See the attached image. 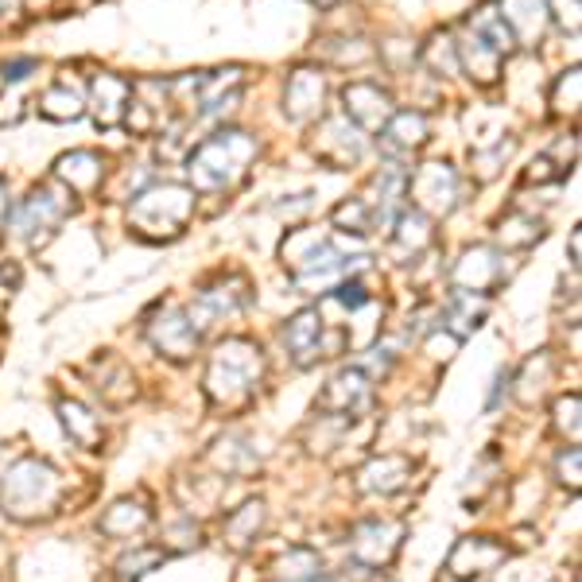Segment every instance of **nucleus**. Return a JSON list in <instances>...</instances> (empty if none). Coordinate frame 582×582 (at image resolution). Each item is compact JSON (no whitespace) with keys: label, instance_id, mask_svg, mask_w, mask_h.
Segmentation results:
<instances>
[{"label":"nucleus","instance_id":"f257e3e1","mask_svg":"<svg viewBox=\"0 0 582 582\" xmlns=\"http://www.w3.org/2000/svg\"><path fill=\"white\" fill-rule=\"evenodd\" d=\"M257 159V141L241 128H221V133L206 136L187 159V179L190 190H229L241 183V175L249 172V164Z\"/></svg>","mask_w":582,"mask_h":582},{"label":"nucleus","instance_id":"f03ea898","mask_svg":"<svg viewBox=\"0 0 582 582\" xmlns=\"http://www.w3.org/2000/svg\"><path fill=\"white\" fill-rule=\"evenodd\" d=\"M0 478H4L0 481V509L17 520L51 517L63 497V478L43 458H17Z\"/></svg>","mask_w":582,"mask_h":582},{"label":"nucleus","instance_id":"7ed1b4c3","mask_svg":"<svg viewBox=\"0 0 582 582\" xmlns=\"http://www.w3.org/2000/svg\"><path fill=\"white\" fill-rule=\"evenodd\" d=\"M260 377H264V354H260L257 342L249 339H226L218 350L210 354V365H206V396L214 404H233L249 401L257 393Z\"/></svg>","mask_w":582,"mask_h":582},{"label":"nucleus","instance_id":"20e7f679","mask_svg":"<svg viewBox=\"0 0 582 582\" xmlns=\"http://www.w3.org/2000/svg\"><path fill=\"white\" fill-rule=\"evenodd\" d=\"M195 218V190L183 183H152L133 195L128 206V226L144 241H172Z\"/></svg>","mask_w":582,"mask_h":582},{"label":"nucleus","instance_id":"39448f33","mask_svg":"<svg viewBox=\"0 0 582 582\" xmlns=\"http://www.w3.org/2000/svg\"><path fill=\"white\" fill-rule=\"evenodd\" d=\"M71 198L74 195L63 187V183H43V187H35L32 195L12 210V233L24 237V241H32V245L48 241V237L59 229V221L74 210Z\"/></svg>","mask_w":582,"mask_h":582},{"label":"nucleus","instance_id":"423d86ee","mask_svg":"<svg viewBox=\"0 0 582 582\" xmlns=\"http://www.w3.org/2000/svg\"><path fill=\"white\" fill-rule=\"evenodd\" d=\"M144 334H148L152 350H156L159 357H172V362H190L198 342H202V334L195 331V323H190V315L183 308L156 311V315L144 323Z\"/></svg>","mask_w":582,"mask_h":582},{"label":"nucleus","instance_id":"0eeeda50","mask_svg":"<svg viewBox=\"0 0 582 582\" xmlns=\"http://www.w3.org/2000/svg\"><path fill=\"white\" fill-rule=\"evenodd\" d=\"M404 195H412L419 214H450L458 206V172L450 164H424L416 175H408Z\"/></svg>","mask_w":582,"mask_h":582},{"label":"nucleus","instance_id":"6e6552de","mask_svg":"<svg viewBox=\"0 0 582 582\" xmlns=\"http://www.w3.org/2000/svg\"><path fill=\"white\" fill-rule=\"evenodd\" d=\"M404 540V524L396 520H365L350 532V559H354L362 571H381L396 559Z\"/></svg>","mask_w":582,"mask_h":582},{"label":"nucleus","instance_id":"1a4fd4ad","mask_svg":"<svg viewBox=\"0 0 582 582\" xmlns=\"http://www.w3.org/2000/svg\"><path fill=\"white\" fill-rule=\"evenodd\" d=\"M342 117L362 133H381L393 117V97L377 86V82H350L342 90Z\"/></svg>","mask_w":582,"mask_h":582},{"label":"nucleus","instance_id":"9d476101","mask_svg":"<svg viewBox=\"0 0 582 582\" xmlns=\"http://www.w3.org/2000/svg\"><path fill=\"white\" fill-rule=\"evenodd\" d=\"M249 303V291H245V280L241 276H229V280H218L214 288L198 291L195 308L187 311L190 323H195V331H210L214 323H221V319H233L237 311Z\"/></svg>","mask_w":582,"mask_h":582},{"label":"nucleus","instance_id":"9b49d317","mask_svg":"<svg viewBox=\"0 0 582 582\" xmlns=\"http://www.w3.org/2000/svg\"><path fill=\"white\" fill-rule=\"evenodd\" d=\"M450 280L458 291H474V295H489L497 283L505 280V257L489 245H474L450 268Z\"/></svg>","mask_w":582,"mask_h":582},{"label":"nucleus","instance_id":"f8f14e48","mask_svg":"<svg viewBox=\"0 0 582 582\" xmlns=\"http://www.w3.org/2000/svg\"><path fill=\"white\" fill-rule=\"evenodd\" d=\"M370 401H373V377L362 365H350V370L331 377V385L319 396V408L334 412V416H357V412L370 408Z\"/></svg>","mask_w":582,"mask_h":582},{"label":"nucleus","instance_id":"ddd939ff","mask_svg":"<svg viewBox=\"0 0 582 582\" xmlns=\"http://www.w3.org/2000/svg\"><path fill=\"white\" fill-rule=\"evenodd\" d=\"M323 331H326V319L319 308H308L300 311V315H291L288 323H283V346H288L291 362L300 365V370H308V365H315L319 357H323Z\"/></svg>","mask_w":582,"mask_h":582},{"label":"nucleus","instance_id":"4468645a","mask_svg":"<svg viewBox=\"0 0 582 582\" xmlns=\"http://www.w3.org/2000/svg\"><path fill=\"white\" fill-rule=\"evenodd\" d=\"M501 563H505V548L493 536H466V540H458L455 551H450L447 571L466 582V579H481V574L497 571Z\"/></svg>","mask_w":582,"mask_h":582},{"label":"nucleus","instance_id":"2eb2a0df","mask_svg":"<svg viewBox=\"0 0 582 582\" xmlns=\"http://www.w3.org/2000/svg\"><path fill=\"white\" fill-rule=\"evenodd\" d=\"M323 102H326V79L319 71H311V66L295 71L288 79V86H283V113H288V121H295V125L315 121L319 113H323Z\"/></svg>","mask_w":582,"mask_h":582},{"label":"nucleus","instance_id":"dca6fc26","mask_svg":"<svg viewBox=\"0 0 582 582\" xmlns=\"http://www.w3.org/2000/svg\"><path fill=\"white\" fill-rule=\"evenodd\" d=\"M315 152L319 159H326L331 167H354L357 159L365 156V133L350 125L346 117H331L319 128Z\"/></svg>","mask_w":582,"mask_h":582},{"label":"nucleus","instance_id":"f3484780","mask_svg":"<svg viewBox=\"0 0 582 582\" xmlns=\"http://www.w3.org/2000/svg\"><path fill=\"white\" fill-rule=\"evenodd\" d=\"M412 470H416V466H412V458H404V455L370 458V463L357 470V489H362V493H373V497H393L412 481Z\"/></svg>","mask_w":582,"mask_h":582},{"label":"nucleus","instance_id":"a211bd4d","mask_svg":"<svg viewBox=\"0 0 582 582\" xmlns=\"http://www.w3.org/2000/svg\"><path fill=\"white\" fill-rule=\"evenodd\" d=\"M128 97H133V82L121 79V74H97L94 86H90V105H94V117L102 128H113L125 121Z\"/></svg>","mask_w":582,"mask_h":582},{"label":"nucleus","instance_id":"6ab92c4d","mask_svg":"<svg viewBox=\"0 0 582 582\" xmlns=\"http://www.w3.org/2000/svg\"><path fill=\"white\" fill-rule=\"evenodd\" d=\"M497 12H501L505 28H509L520 48L540 43L543 24H548V4H543V0H501Z\"/></svg>","mask_w":582,"mask_h":582},{"label":"nucleus","instance_id":"aec40b11","mask_svg":"<svg viewBox=\"0 0 582 582\" xmlns=\"http://www.w3.org/2000/svg\"><path fill=\"white\" fill-rule=\"evenodd\" d=\"M105 179V164L97 152H71V156H63L55 164V183H63L71 195H90V190H97Z\"/></svg>","mask_w":582,"mask_h":582},{"label":"nucleus","instance_id":"412c9836","mask_svg":"<svg viewBox=\"0 0 582 582\" xmlns=\"http://www.w3.org/2000/svg\"><path fill=\"white\" fill-rule=\"evenodd\" d=\"M458 48V71H466L470 74L478 86H493L497 79H501V63H505V55L497 48H489L481 35H466V40H458L455 43Z\"/></svg>","mask_w":582,"mask_h":582},{"label":"nucleus","instance_id":"4be33fe9","mask_svg":"<svg viewBox=\"0 0 582 582\" xmlns=\"http://www.w3.org/2000/svg\"><path fill=\"white\" fill-rule=\"evenodd\" d=\"M427 141V117L419 110H401L388 117V125L381 128V148L388 156H408V152L424 148Z\"/></svg>","mask_w":582,"mask_h":582},{"label":"nucleus","instance_id":"5701e85b","mask_svg":"<svg viewBox=\"0 0 582 582\" xmlns=\"http://www.w3.org/2000/svg\"><path fill=\"white\" fill-rule=\"evenodd\" d=\"M59 412V424H63V432L71 435V443H79L82 450H102V419L94 416V412L86 408L82 401H59L55 404Z\"/></svg>","mask_w":582,"mask_h":582},{"label":"nucleus","instance_id":"b1692460","mask_svg":"<svg viewBox=\"0 0 582 582\" xmlns=\"http://www.w3.org/2000/svg\"><path fill=\"white\" fill-rule=\"evenodd\" d=\"M152 524V512L144 509L141 501L125 497V501H113L102 517V532L113 536V540H136L141 532H148Z\"/></svg>","mask_w":582,"mask_h":582},{"label":"nucleus","instance_id":"393cba45","mask_svg":"<svg viewBox=\"0 0 582 582\" xmlns=\"http://www.w3.org/2000/svg\"><path fill=\"white\" fill-rule=\"evenodd\" d=\"M264 520H268L264 501H245L241 509H233L226 517V528H221V536H226L229 548L241 551V548H249V543L257 540L260 532H264Z\"/></svg>","mask_w":582,"mask_h":582},{"label":"nucleus","instance_id":"a878e982","mask_svg":"<svg viewBox=\"0 0 582 582\" xmlns=\"http://www.w3.org/2000/svg\"><path fill=\"white\" fill-rule=\"evenodd\" d=\"M486 311H489V303H486V295H474V291H450V303H447V331L450 334H458V339H466L470 331H478L481 326V319H486Z\"/></svg>","mask_w":582,"mask_h":582},{"label":"nucleus","instance_id":"bb28decb","mask_svg":"<svg viewBox=\"0 0 582 582\" xmlns=\"http://www.w3.org/2000/svg\"><path fill=\"white\" fill-rule=\"evenodd\" d=\"M206 458H210L214 470L226 474V478H241V474L257 470V455H252V447L241 439V435H226V439H218Z\"/></svg>","mask_w":582,"mask_h":582},{"label":"nucleus","instance_id":"cd10ccee","mask_svg":"<svg viewBox=\"0 0 582 582\" xmlns=\"http://www.w3.org/2000/svg\"><path fill=\"white\" fill-rule=\"evenodd\" d=\"M40 113L48 121H79L86 113V102L71 82H55L40 94Z\"/></svg>","mask_w":582,"mask_h":582},{"label":"nucleus","instance_id":"c85d7f7f","mask_svg":"<svg viewBox=\"0 0 582 582\" xmlns=\"http://www.w3.org/2000/svg\"><path fill=\"white\" fill-rule=\"evenodd\" d=\"M272 571H276V579H280V582L319 579V571H323V559H319L311 548H291V551H283V555L276 559Z\"/></svg>","mask_w":582,"mask_h":582},{"label":"nucleus","instance_id":"c756f323","mask_svg":"<svg viewBox=\"0 0 582 582\" xmlns=\"http://www.w3.org/2000/svg\"><path fill=\"white\" fill-rule=\"evenodd\" d=\"M470 32H474V35H481V40H486L489 48L501 51V55H509V51L517 48V40H512V32H509V28H505V20H501V12H497V4H486V9L474 12Z\"/></svg>","mask_w":582,"mask_h":582},{"label":"nucleus","instance_id":"7c9ffc66","mask_svg":"<svg viewBox=\"0 0 582 582\" xmlns=\"http://www.w3.org/2000/svg\"><path fill=\"white\" fill-rule=\"evenodd\" d=\"M432 218L427 214H419L416 206L412 210H404L401 218H396V245H404V249H412V252H419V249H427L432 245Z\"/></svg>","mask_w":582,"mask_h":582},{"label":"nucleus","instance_id":"2f4dec72","mask_svg":"<svg viewBox=\"0 0 582 582\" xmlns=\"http://www.w3.org/2000/svg\"><path fill=\"white\" fill-rule=\"evenodd\" d=\"M497 237H501L505 249H528V245H536L543 237V221H536L532 214H509Z\"/></svg>","mask_w":582,"mask_h":582},{"label":"nucleus","instance_id":"473e14b6","mask_svg":"<svg viewBox=\"0 0 582 582\" xmlns=\"http://www.w3.org/2000/svg\"><path fill=\"white\" fill-rule=\"evenodd\" d=\"M419 59H424L435 74H458V48L450 35H432V43H427Z\"/></svg>","mask_w":582,"mask_h":582},{"label":"nucleus","instance_id":"72a5a7b5","mask_svg":"<svg viewBox=\"0 0 582 582\" xmlns=\"http://www.w3.org/2000/svg\"><path fill=\"white\" fill-rule=\"evenodd\" d=\"M159 559H164V551H159V548H136V551H128V555L117 563V582H141L144 574L152 571V567H159Z\"/></svg>","mask_w":582,"mask_h":582},{"label":"nucleus","instance_id":"f704fd0d","mask_svg":"<svg viewBox=\"0 0 582 582\" xmlns=\"http://www.w3.org/2000/svg\"><path fill=\"white\" fill-rule=\"evenodd\" d=\"M551 412H555V432L567 435V439H571V447H579V435H582V424H579L582 401H579V393L559 396L555 408H551Z\"/></svg>","mask_w":582,"mask_h":582},{"label":"nucleus","instance_id":"c9c22d12","mask_svg":"<svg viewBox=\"0 0 582 582\" xmlns=\"http://www.w3.org/2000/svg\"><path fill=\"white\" fill-rule=\"evenodd\" d=\"M548 373H551V357L548 354H536L532 357V362H528L524 365V377H520V385H524V388H520V401H536V396H540L543 393V388H548Z\"/></svg>","mask_w":582,"mask_h":582},{"label":"nucleus","instance_id":"e433bc0d","mask_svg":"<svg viewBox=\"0 0 582 582\" xmlns=\"http://www.w3.org/2000/svg\"><path fill=\"white\" fill-rule=\"evenodd\" d=\"M334 221H339V226H350L354 233H370L373 229L370 198H350V202H342L339 210H334Z\"/></svg>","mask_w":582,"mask_h":582},{"label":"nucleus","instance_id":"4c0bfd02","mask_svg":"<svg viewBox=\"0 0 582 582\" xmlns=\"http://www.w3.org/2000/svg\"><path fill=\"white\" fill-rule=\"evenodd\" d=\"M579 90H582V82H579V71H563L559 74V82H555V94H551V105H555V113H574L579 110Z\"/></svg>","mask_w":582,"mask_h":582},{"label":"nucleus","instance_id":"58836bf2","mask_svg":"<svg viewBox=\"0 0 582 582\" xmlns=\"http://www.w3.org/2000/svg\"><path fill=\"white\" fill-rule=\"evenodd\" d=\"M458 346H463V339H458V334H450L443 323L432 326V331H427V339H424V350L435 357V362H450V357L458 354Z\"/></svg>","mask_w":582,"mask_h":582},{"label":"nucleus","instance_id":"ea45409f","mask_svg":"<svg viewBox=\"0 0 582 582\" xmlns=\"http://www.w3.org/2000/svg\"><path fill=\"white\" fill-rule=\"evenodd\" d=\"M555 478H559V486H567L571 493H579V486H582V455H579V447H567L563 455L555 458Z\"/></svg>","mask_w":582,"mask_h":582},{"label":"nucleus","instance_id":"a19ab883","mask_svg":"<svg viewBox=\"0 0 582 582\" xmlns=\"http://www.w3.org/2000/svg\"><path fill=\"white\" fill-rule=\"evenodd\" d=\"M509 152H512V141L497 144L493 152H474V167H478V179H481V183L493 179V175L501 172L505 159H509Z\"/></svg>","mask_w":582,"mask_h":582},{"label":"nucleus","instance_id":"79ce46f5","mask_svg":"<svg viewBox=\"0 0 582 582\" xmlns=\"http://www.w3.org/2000/svg\"><path fill=\"white\" fill-rule=\"evenodd\" d=\"M551 17L563 32H579V0H551Z\"/></svg>","mask_w":582,"mask_h":582},{"label":"nucleus","instance_id":"37998d69","mask_svg":"<svg viewBox=\"0 0 582 582\" xmlns=\"http://www.w3.org/2000/svg\"><path fill=\"white\" fill-rule=\"evenodd\" d=\"M167 536H179V540L172 543V551H190V548H198V543H202V532H198L195 520H183V524L172 528Z\"/></svg>","mask_w":582,"mask_h":582},{"label":"nucleus","instance_id":"c03bdc74","mask_svg":"<svg viewBox=\"0 0 582 582\" xmlns=\"http://www.w3.org/2000/svg\"><path fill=\"white\" fill-rule=\"evenodd\" d=\"M40 71V63L35 59H12V63H4V82H24V79H32V74Z\"/></svg>","mask_w":582,"mask_h":582},{"label":"nucleus","instance_id":"a18cd8bd","mask_svg":"<svg viewBox=\"0 0 582 582\" xmlns=\"http://www.w3.org/2000/svg\"><path fill=\"white\" fill-rule=\"evenodd\" d=\"M20 117H24V102L17 94L0 97V125H17Z\"/></svg>","mask_w":582,"mask_h":582},{"label":"nucleus","instance_id":"49530a36","mask_svg":"<svg viewBox=\"0 0 582 582\" xmlns=\"http://www.w3.org/2000/svg\"><path fill=\"white\" fill-rule=\"evenodd\" d=\"M559 172H551V159L548 156H540V159H532V167H528V183H548V179H555Z\"/></svg>","mask_w":582,"mask_h":582},{"label":"nucleus","instance_id":"de8ad7c7","mask_svg":"<svg viewBox=\"0 0 582 582\" xmlns=\"http://www.w3.org/2000/svg\"><path fill=\"white\" fill-rule=\"evenodd\" d=\"M509 381H512V373H509V370H497V377H493V393H489V401H486V408H489V412L497 408L501 393H509Z\"/></svg>","mask_w":582,"mask_h":582},{"label":"nucleus","instance_id":"09e8293b","mask_svg":"<svg viewBox=\"0 0 582 582\" xmlns=\"http://www.w3.org/2000/svg\"><path fill=\"white\" fill-rule=\"evenodd\" d=\"M579 245H582V237H579V229H574V233H571V260H574V264H579Z\"/></svg>","mask_w":582,"mask_h":582},{"label":"nucleus","instance_id":"8fccbe9b","mask_svg":"<svg viewBox=\"0 0 582 582\" xmlns=\"http://www.w3.org/2000/svg\"><path fill=\"white\" fill-rule=\"evenodd\" d=\"M20 9V0H0V12H17Z\"/></svg>","mask_w":582,"mask_h":582},{"label":"nucleus","instance_id":"3c124183","mask_svg":"<svg viewBox=\"0 0 582 582\" xmlns=\"http://www.w3.org/2000/svg\"><path fill=\"white\" fill-rule=\"evenodd\" d=\"M4 210H9V198H4V183H0V218H4Z\"/></svg>","mask_w":582,"mask_h":582},{"label":"nucleus","instance_id":"603ef678","mask_svg":"<svg viewBox=\"0 0 582 582\" xmlns=\"http://www.w3.org/2000/svg\"><path fill=\"white\" fill-rule=\"evenodd\" d=\"M311 4H319V9H334L339 0H311Z\"/></svg>","mask_w":582,"mask_h":582},{"label":"nucleus","instance_id":"864d4df0","mask_svg":"<svg viewBox=\"0 0 582 582\" xmlns=\"http://www.w3.org/2000/svg\"><path fill=\"white\" fill-rule=\"evenodd\" d=\"M24 4H32V9H35V4H40V9H48L51 0H24Z\"/></svg>","mask_w":582,"mask_h":582},{"label":"nucleus","instance_id":"5fc2aeb1","mask_svg":"<svg viewBox=\"0 0 582 582\" xmlns=\"http://www.w3.org/2000/svg\"><path fill=\"white\" fill-rule=\"evenodd\" d=\"M303 582H326V579H303Z\"/></svg>","mask_w":582,"mask_h":582}]
</instances>
